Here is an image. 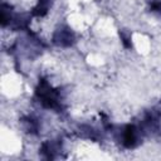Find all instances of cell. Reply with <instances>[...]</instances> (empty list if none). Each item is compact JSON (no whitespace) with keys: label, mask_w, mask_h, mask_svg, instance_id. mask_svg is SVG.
Listing matches in <instances>:
<instances>
[{"label":"cell","mask_w":161,"mask_h":161,"mask_svg":"<svg viewBox=\"0 0 161 161\" xmlns=\"http://www.w3.org/2000/svg\"><path fill=\"white\" fill-rule=\"evenodd\" d=\"M138 135H137V130L133 126H127L125 132H123V143L127 147H133L137 142Z\"/></svg>","instance_id":"6da1fadb"}]
</instances>
